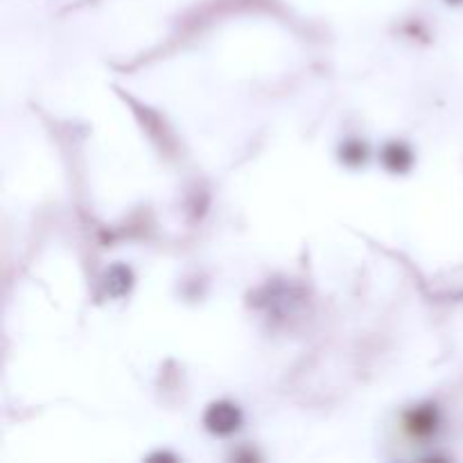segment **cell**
I'll return each instance as SVG.
<instances>
[{
	"label": "cell",
	"instance_id": "obj_1",
	"mask_svg": "<svg viewBox=\"0 0 463 463\" xmlns=\"http://www.w3.org/2000/svg\"><path fill=\"white\" fill-rule=\"evenodd\" d=\"M203 425L211 434L217 437H229V434L238 432L242 425V411L233 405V402H215L203 414Z\"/></svg>",
	"mask_w": 463,
	"mask_h": 463
},
{
	"label": "cell",
	"instance_id": "obj_2",
	"mask_svg": "<svg viewBox=\"0 0 463 463\" xmlns=\"http://www.w3.org/2000/svg\"><path fill=\"white\" fill-rule=\"evenodd\" d=\"M437 428H439V411L437 407L432 405L419 407V410H414L410 416H407V430H410V434H414V437L419 439L432 437V434L437 432Z\"/></svg>",
	"mask_w": 463,
	"mask_h": 463
},
{
	"label": "cell",
	"instance_id": "obj_3",
	"mask_svg": "<svg viewBox=\"0 0 463 463\" xmlns=\"http://www.w3.org/2000/svg\"><path fill=\"white\" fill-rule=\"evenodd\" d=\"M383 163L389 172H396V175H402L411 167L414 163V154L407 145L402 143H389L387 147L383 149Z\"/></svg>",
	"mask_w": 463,
	"mask_h": 463
},
{
	"label": "cell",
	"instance_id": "obj_4",
	"mask_svg": "<svg viewBox=\"0 0 463 463\" xmlns=\"http://www.w3.org/2000/svg\"><path fill=\"white\" fill-rule=\"evenodd\" d=\"M131 288V271L125 265H116L107 271V292L111 297H122Z\"/></svg>",
	"mask_w": 463,
	"mask_h": 463
},
{
	"label": "cell",
	"instance_id": "obj_5",
	"mask_svg": "<svg viewBox=\"0 0 463 463\" xmlns=\"http://www.w3.org/2000/svg\"><path fill=\"white\" fill-rule=\"evenodd\" d=\"M342 161L348 163V165H360V163L366 161V147L357 140H348L342 147Z\"/></svg>",
	"mask_w": 463,
	"mask_h": 463
},
{
	"label": "cell",
	"instance_id": "obj_6",
	"mask_svg": "<svg viewBox=\"0 0 463 463\" xmlns=\"http://www.w3.org/2000/svg\"><path fill=\"white\" fill-rule=\"evenodd\" d=\"M452 3H457V0H452Z\"/></svg>",
	"mask_w": 463,
	"mask_h": 463
}]
</instances>
